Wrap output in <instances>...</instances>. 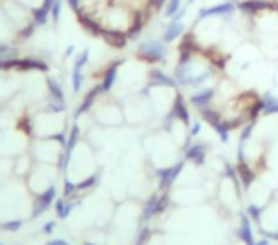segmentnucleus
<instances>
[{
	"label": "nucleus",
	"mask_w": 278,
	"mask_h": 245,
	"mask_svg": "<svg viewBox=\"0 0 278 245\" xmlns=\"http://www.w3.org/2000/svg\"><path fill=\"white\" fill-rule=\"evenodd\" d=\"M65 145H67V131L55 137H35L31 139L29 154L36 163L59 165V162L65 156Z\"/></svg>",
	"instance_id": "1"
},
{
	"label": "nucleus",
	"mask_w": 278,
	"mask_h": 245,
	"mask_svg": "<svg viewBox=\"0 0 278 245\" xmlns=\"http://www.w3.org/2000/svg\"><path fill=\"white\" fill-rule=\"evenodd\" d=\"M92 118L97 126H101L105 130L107 128H120L126 122L120 99L111 97V95H103L95 103V107L92 109Z\"/></svg>",
	"instance_id": "2"
},
{
	"label": "nucleus",
	"mask_w": 278,
	"mask_h": 245,
	"mask_svg": "<svg viewBox=\"0 0 278 245\" xmlns=\"http://www.w3.org/2000/svg\"><path fill=\"white\" fill-rule=\"evenodd\" d=\"M61 179V171L57 165H50V163H36L35 162V167L33 171L29 173V177L25 179V184H27V190L31 196H36V194H42L50 190L52 186H57V180Z\"/></svg>",
	"instance_id": "3"
},
{
	"label": "nucleus",
	"mask_w": 278,
	"mask_h": 245,
	"mask_svg": "<svg viewBox=\"0 0 278 245\" xmlns=\"http://www.w3.org/2000/svg\"><path fill=\"white\" fill-rule=\"evenodd\" d=\"M136 55L141 63L151 65V67H158V65H164L168 59V44L162 38H156V36L145 38L138 44Z\"/></svg>",
	"instance_id": "4"
},
{
	"label": "nucleus",
	"mask_w": 278,
	"mask_h": 245,
	"mask_svg": "<svg viewBox=\"0 0 278 245\" xmlns=\"http://www.w3.org/2000/svg\"><path fill=\"white\" fill-rule=\"evenodd\" d=\"M238 14V2L236 0H223L213 6H202L196 12V21L209 19V17H219L223 21H231L232 17Z\"/></svg>",
	"instance_id": "5"
},
{
	"label": "nucleus",
	"mask_w": 278,
	"mask_h": 245,
	"mask_svg": "<svg viewBox=\"0 0 278 245\" xmlns=\"http://www.w3.org/2000/svg\"><path fill=\"white\" fill-rule=\"evenodd\" d=\"M185 160L183 158H179L175 163H172V165H164L160 169H156V173H155V180H156V188H158V192H170L172 188H174V184H175V180L179 179V175L183 173V167H185Z\"/></svg>",
	"instance_id": "6"
},
{
	"label": "nucleus",
	"mask_w": 278,
	"mask_h": 245,
	"mask_svg": "<svg viewBox=\"0 0 278 245\" xmlns=\"http://www.w3.org/2000/svg\"><path fill=\"white\" fill-rule=\"evenodd\" d=\"M59 198V188L52 186L50 190L31 196V211H29V221H36L42 215H46V211H50L53 207V203Z\"/></svg>",
	"instance_id": "7"
},
{
	"label": "nucleus",
	"mask_w": 278,
	"mask_h": 245,
	"mask_svg": "<svg viewBox=\"0 0 278 245\" xmlns=\"http://www.w3.org/2000/svg\"><path fill=\"white\" fill-rule=\"evenodd\" d=\"M209 152V145L208 143H202V141H196V139H191L185 147L181 148V158L192 163V165H204L206 160H208Z\"/></svg>",
	"instance_id": "8"
},
{
	"label": "nucleus",
	"mask_w": 278,
	"mask_h": 245,
	"mask_svg": "<svg viewBox=\"0 0 278 245\" xmlns=\"http://www.w3.org/2000/svg\"><path fill=\"white\" fill-rule=\"evenodd\" d=\"M120 67H122L120 61H113V63H109L107 67L103 68V74H101V78H99L97 82H99V86H101V89H103L105 95H111L113 89H115V86L118 84Z\"/></svg>",
	"instance_id": "9"
},
{
	"label": "nucleus",
	"mask_w": 278,
	"mask_h": 245,
	"mask_svg": "<svg viewBox=\"0 0 278 245\" xmlns=\"http://www.w3.org/2000/svg\"><path fill=\"white\" fill-rule=\"evenodd\" d=\"M185 23L183 19L179 21V19H168V23L162 27V34H160V38H162L166 44H172V42H175V40H179L181 36H185Z\"/></svg>",
	"instance_id": "10"
},
{
	"label": "nucleus",
	"mask_w": 278,
	"mask_h": 245,
	"mask_svg": "<svg viewBox=\"0 0 278 245\" xmlns=\"http://www.w3.org/2000/svg\"><path fill=\"white\" fill-rule=\"evenodd\" d=\"M82 205L80 198H65V196H59L57 201L53 203V209H55V217L57 221H67L70 217V213Z\"/></svg>",
	"instance_id": "11"
},
{
	"label": "nucleus",
	"mask_w": 278,
	"mask_h": 245,
	"mask_svg": "<svg viewBox=\"0 0 278 245\" xmlns=\"http://www.w3.org/2000/svg\"><path fill=\"white\" fill-rule=\"evenodd\" d=\"M44 88H46V97L50 101H55L59 105H67V97H65V89L61 86V82L53 76L44 78Z\"/></svg>",
	"instance_id": "12"
},
{
	"label": "nucleus",
	"mask_w": 278,
	"mask_h": 245,
	"mask_svg": "<svg viewBox=\"0 0 278 245\" xmlns=\"http://www.w3.org/2000/svg\"><path fill=\"white\" fill-rule=\"evenodd\" d=\"M236 238L240 240L242 245H255V234L252 228V219L244 213L240 217V223L236 226Z\"/></svg>",
	"instance_id": "13"
},
{
	"label": "nucleus",
	"mask_w": 278,
	"mask_h": 245,
	"mask_svg": "<svg viewBox=\"0 0 278 245\" xmlns=\"http://www.w3.org/2000/svg\"><path fill=\"white\" fill-rule=\"evenodd\" d=\"M86 82V70L78 67H70V89L74 95H78Z\"/></svg>",
	"instance_id": "14"
},
{
	"label": "nucleus",
	"mask_w": 278,
	"mask_h": 245,
	"mask_svg": "<svg viewBox=\"0 0 278 245\" xmlns=\"http://www.w3.org/2000/svg\"><path fill=\"white\" fill-rule=\"evenodd\" d=\"M27 221H29V219H25V217L4 219V221L0 223V230H2V232H8V234H16V232H19V230L23 228Z\"/></svg>",
	"instance_id": "15"
},
{
	"label": "nucleus",
	"mask_w": 278,
	"mask_h": 245,
	"mask_svg": "<svg viewBox=\"0 0 278 245\" xmlns=\"http://www.w3.org/2000/svg\"><path fill=\"white\" fill-rule=\"evenodd\" d=\"M61 12H63V0H53L52 10H50V23L53 27H57L59 21H61Z\"/></svg>",
	"instance_id": "16"
},
{
	"label": "nucleus",
	"mask_w": 278,
	"mask_h": 245,
	"mask_svg": "<svg viewBox=\"0 0 278 245\" xmlns=\"http://www.w3.org/2000/svg\"><path fill=\"white\" fill-rule=\"evenodd\" d=\"M202 131V122L200 120H192L191 122V126H189V137L191 139H196L198 135Z\"/></svg>",
	"instance_id": "17"
},
{
	"label": "nucleus",
	"mask_w": 278,
	"mask_h": 245,
	"mask_svg": "<svg viewBox=\"0 0 278 245\" xmlns=\"http://www.w3.org/2000/svg\"><path fill=\"white\" fill-rule=\"evenodd\" d=\"M57 223H59L57 219L55 221H46V223L42 224V234L44 236H52L55 232V228H57Z\"/></svg>",
	"instance_id": "18"
},
{
	"label": "nucleus",
	"mask_w": 278,
	"mask_h": 245,
	"mask_svg": "<svg viewBox=\"0 0 278 245\" xmlns=\"http://www.w3.org/2000/svg\"><path fill=\"white\" fill-rule=\"evenodd\" d=\"M44 245H70V242H67L65 238H50Z\"/></svg>",
	"instance_id": "19"
},
{
	"label": "nucleus",
	"mask_w": 278,
	"mask_h": 245,
	"mask_svg": "<svg viewBox=\"0 0 278 245\" xmlns=\"http://www.w3.org/2000/svg\"><path fill=\"white\" fill-rule=\"evenodd\" d=\"M255 245H273V238H269V236H263V234H261V238H259V240H255Z\"/></svg>",
	"instance_id": "20"
},
{
	"label": "nucleus",
	"mask_w": 278,
	"mask_h": 245,
	"mask_svg": "<svg viewBox=\"0 0 278 245\" xmlns=\"http://www.w3.org/2000/svg\"><path fill=\"white\" fill-rule=\"evenodd\" d=\"M74 49H76V48H74V44H70L69 48L65 49V55H63V57H65V59H70V57H74V53H76Z\"/></svg>",
	"instance_id": "21"
},
{
	"label": "nucleus",
	"mask_w": 278,
	"mask_h": 245,
	"mask_svg": "<svg viewBox=\"0 0 278 245\" xmlns=\"http://www.w3.org/2000/svg\"><path fill=\"white\" fill-rule=\"evenodd\" d=\"M151 2V8H156V10H160L164 4V0H149Z\"/></svg>",
	"instance_id": "22"
},
{
	"label": "nucleus",
	"mask_w": 278,
	"mask_h": 245,
	"mask_svg": "<svg viewBox=\"0 0 278 245\" xmlns=\"http://www.w3.org/2000/svg\"><path fill=\"white\" fill-rule=\"evenodd\" d=\"M86 245H99V244H93V242H92V244H90V242H88V244H86Z\"/></svg>",
	"instance_id": "23"
},
{
	"label": "nucleus",
	"mask_w": 278,
	"mask_h": 245,
	"mask_svg": "<svg viewBox=\"0 0 278 245\" xmlns=\"http://www.w3.org/2000/svg\"><path fill=\"white\" fill-rule=\"evenodd\" d=\"M0 245H4V244H2V242H0Z\"/></svg>",
	"instance_id": "24"
}]
</instances>
